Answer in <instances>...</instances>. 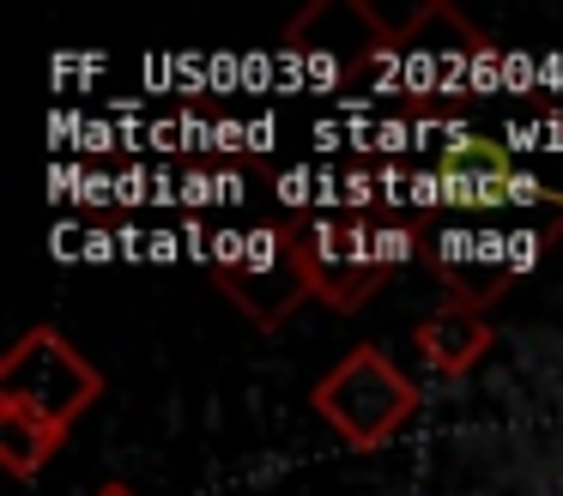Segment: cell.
I'll list each match as a JSON object with an SVG mask.
<instances>
[{
  "label": "cell",
  "instance_id": "1",
  "mask_svg": "<svg viewBox=\"0 0 563 496\" xmlns=\"http://www.w3.org/2000/svg\"><path fill=\"white\" fill-rule=\"evenodd\" d=\"M309 406H316V418L328 423L345 448L364 454V448L394 442V436L418 418V382L388 357V351L357 345L316 382Z\"/></svg>",
  "mask_w": 563,
  "mask_h": 496
},
{
  "label": "cell",
  "instance_id": "2",
  "mask_svg": "<svg viewBox=\"0 0 563 496\" xmlns=\"http://www.w3.org/2000/svg\"><path fill=\"white\" fill-rule=\"evenodd\" d=\"M212 278H219L224 302L249 327H261V333L285 327L303 302H316L309 266H303V224L297 218L291 224H261L249 236H231V249L219 254Z\"/></svg>",
  "mask_w": 563,
  "mask_h": 496
},
{
  "label": "cell",
  "instance_id": "3",
  "mask_svg": "<svg viewBox=\"0 0 563 496\" xmlns=\"http://www.w3.org/2000/svg\"><path fill=\"white\" fill-rule=\"evenodd\" d=\"M303 224V266L316 302L352 315L376 297L382 273L394 261H406V230H369V224H340V218H297Z\"/></svg>",
  "mask_w": 563,
  "mask_h": 496
},
{
  "label": "cell",
  "instance_id": "4",
  "mask_svg": "<svg viewBox=\"0 0 563 496\" xmlns=\"http://www.w3.org/2000/svg\"><path fill=\"white\" fill-rule=\"evenodd\" d=\"M103 394L98 363H86L55 327H31L7 357H0V406L37 411V418L74 430V418Z\"/></svg>",
  "mask_w": 563,
  "mask_h": 496
},
{
  "label": "cell",
  "instance_id": "5",
  "mask_svg": "<svg viewBox=\"0 0 563 496\" xmlns=\"http://www.w3.org/2000/svg\"><path fill=\"white\" fill-rule=\"evenodd\" d=\"M478 60H490V36L473 31L449 0H437V7H418L412 19L394 31V48L376 73L400 85V97L424 103L430 85H437V91H454Z\"/></svg>",
  "mask_w": 563,
  "mask_h": 496
},
{
  "label": "cell",
  "instance_id": "6",
  "mask_svg": "<svg viewBox=\"0 0 563 496\" xmlns=\"http://www.w3.org/2000/svg\"><path fill=\"white\" fill-rule=\"evenodd\" d=\"M394 31L400 24H388L364 0H316L303 19L285 24V48L303 60H321V67H340V79H357V73L388 60Z\"/></svg>",
  "mask_w": 563,
  "mask_h": 496
},
{
  "label": "cell",
  "instance_id": "7",
  "mask_svg": "<svg viewBox=\"0 0 563 496\" xmlns=\"http://www.w3.org/2000/svg\"><path fill=\"white\" fill-rule=\"evenodd\" d=\"M437 181L454 188V200H533L539 188L515 181V164H509V145H497L490 133H449L437 152Z\"/></svg>",
  "mask_w": 563,
  "mask_h": 496
},
{
  "label": "cell",
  "instance_id": "8",
  "mask_svg": "<svg viewBox=\"0 0 563 496\" xmlns=\"http://www.w3.org/2000/svg\"><path fill=\"white\" fill-rule=\"evenodd\" d=\"M497 345V327L485 321V309H473V302H442L437 315H424L412 333V351L418 363H424L430 375H466L485 351Z\"/></svg>",
  "mask_w": 563,
  "mask_h": 496
},
{
  "label": "cell",
  "instance_id": "9",
  "mask_svg": "<svg viewBox=\"0 0 563 496\" xmlns=\"http://www.w3.org/2000/svg\"><path fill=\"white\" fill-rule=\"evenodd\" d=\"M67 430L37 411H19V406H0V466L7 478H37L55 454H62Z\"/></svg>",
  "mask_w": 563,
  "mask_h": 496
},
{
  "label": "cell",
  "instance_id": "10",
  "mask_svg": "<svg viewBox=\"0 0 563 496\" xmlns=\"http://www.w3.org/2000/svg\"><path fill=\"white\" fill-rule=\"evenodd\" d=\"M98 496H134L128 484H98Z\"/></svg>",
  "mask_w": 563,
  "mask_h": 496
}]
</instances>
